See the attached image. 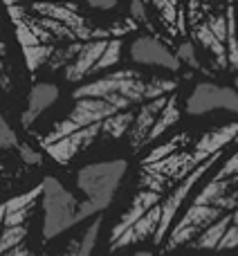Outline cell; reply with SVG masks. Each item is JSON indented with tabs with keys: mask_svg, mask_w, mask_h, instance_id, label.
Returning <instances> with one entry per match:
<instances>
[{
	"mask_svg": "<svg viewBox=\"0 0 238 256\" xmlns=\"http://www.w3.org/2000/svg\"><path fill=\"white\" fill-rule=\"evenodd\" d=\"M126 176V160H104V162L86 164L76 173V186L86 196L76 209V222L94 218L104 209L110 207L119 182Z\"/></svg>",
	"mask_w": 238,
	"mask_h": 256,
	"instance_id": "1",
	"label": "cell"
},
{
	"mask_svg": "<svg viewBox=\"0 0 238 256\" xmlns=\"http://www.w3.org/2000/svg\"><path fill=\"white\" fill-rule=\"evenodd\" d=\"M227 7L236 9L234 0H189V22L194 36L214 54L218 68L227 63Z\"/></svg>",
	"mask_w": 238,
	"mask_h": 256,
	"instance_id": "2",
	"label": "cell"
},
{
	"mask_svg": "<svg viewBox=\"0 0 238 256\" xmlns=\"http://www.w3.org/2000/svg\"><path fill=\"white\" fill-rule=\"evenodd\" d=\"M40 198H43V240H52L76 225V209L79 200L56 180L48 176L40 182Z\"/></svg>",
	"mask_w": 238,
	"mask_h": 256,
	"instance_id": "3",
	"label": "cell"
},
{
	"mask_svg": "<svg viewBox=\"0 0 238 256\" xmlns=\"http://www.w3.org/2000/svg\"><path fill=\"white\" fill-rule=\"evenodd\" d=\"M222 155V150H218V153H214L212 158H207L204 162H200L198 166L194 168V171L189 173V176H184L180 180V184L173 189V194L168 196L164 202H160L162 204V216H160V225H158V230H155V234H153V243H162L164 240V236H166V232H168V227H171V222H173V218H176V214H178V209L182 207V202L186 200V196H189V191L196 186V182L200 180V178L204 176V173L209 171V168L214 166V162H216L218 158Z\"/></svg>",
	"mask_w": 238,
	"mask_h": 256,
	"instance_id": "4",
	"label": "cell"
},
{
	"mask_svg": "<svg viewBox=\"0 0 238 256\" xmlns=\"http://www.w3.org/2000/svg\"><path fill=\"white\" fill-rule=\"evenodd\" d=\"M212 110H230L238 115V90L230 86H216L202 81L186 97V112L189 115H207Z\"/></svg>",
	"mask_w": 238,
	"mask_h": 256,
	"instance_id": "5",
	"label": "cell"
},
{
	"mask_svg": "<svg viewBox=\"0 0 238 256\" xmlns=\"http://www.w3.org/2000/svg\"><path fill=\"white\" fill-rule=\"evenodd\" d=\"M222 216V209H218L216 204H194L186 209V214L180 218V222L176 225V230L168 234V240H166V250L180 248V245L189 243L194 240L198 234H202L214 220Z\"/></svg>",
	"mask_w": 238,
	"mask_h": 256,
	"instance_id": "6",
	"label": "cell"
},
{
	"mask_svg": "<svg viewBox=\"0 0 238 256\" xmlns=\"http://www.w3.org/2000/svg\"><path fill=\"white\" fill-rule=\"evenodd\" d=\"M130 58L140 66L162 68V70L168 72H178V68H180V61H178L176 54L153 36H137L130 43Z\"/></svg>",
	"mask_w": 238,
	"mask_h": 256,
	"instance_id": "7",
	"label": "cell"
},
{
	"mask_svg": "<svg viewBox=\"0 0 238 256\" xmlns=\"http://www.w3.org/2000/svg\"><path fill=\"white\" fill-rule=\"evenodd\" d=\"M99 135H102V122H99V124L84 126V128H79V130L70 132V135L61 137V140L52 142V144L45 146V150L52 155L54 162L68 164L70 160H74L76 155H79L81 150L86 148V146L92 144V142L97 140Z\"/></svg>",
	"mask_w": 238,
	"mask_h": 256,
	"instance_id": "8",
	"label": "cell"
},
{
	"mask_svg": "<svg viewBox=\"0 0 238 256\" xmlns=\"http://www.w3.org/2000/svg\"><path fill=\"white\" fill-rule=\"evenodd\" d=\"M115 112H122L115 104H110L104 97H81L76 99L74 108H72L70 117L68 120L72 122L76 128H84L90 124H99V122L112 117Z\"/></svg>",
	"mask_w": 238,
	"mask_h": 256,
	"instance_id": "9",
	"label": "cell"
},
{
	"mask_svg": "<svg viewBox=\"0 0 238 256\" xmlns=\"http://www.w3.org/2000/svg\"><path fill=\"white\" fill-rule=\"evenodd\" d=\"M160 216H162V204L158 202L155 207H150L148 212L140 218V220L132 222V225L128 227L122 236H119V238L112 240L110 250L112 252H117V250L128 248V245H135V243H140V240H146L148 236H153L155 230H158V225H160Z\"/></svg>",
	"mask_w": 238,
	"mask_h": 256,
	"instance_id": "10",
	"label": "cell"
},
{
	"mask_svg": "<svg viewBox=\"0 0 238 256\" xmlns=\"http://www.w3.org/2000/svg\"><path fill=\"white\" fill-rule=\"evenodd\" d=\"M108 40L97 38V40H88V43H81L79 52L74 54L70 63L66 66V79L68 81H81L84 76H88L92 72L94 63L99 61L102 52L106 50Z\"/></svg>",
	"mask_w": 238,
	"mask_h": 256,
	"instance_id": "11",
	"label": "cell"
},
{
	"mask_svg": "<svg viewBox=\"0 0 238 256\" xmlns=\"http://www.w3.org/2000/svg\"><path fill=\"white\" fill-rule=\"evenodd\" d=\"M236 135H238V122H232V124H227V126H222V128H218V130H209V132H204L202 135V140L196 144V148H194V162L196 164H200V162H204L207 158H212L214 153H218V150H222L230 142H234L236 140Z\"/></svg>",
	"mask_w": 238,
	"mask_h": 256,
	"instance_id": "12",
	"label": "cell"
},
{
	"mask_svg": "<svg viewBox=\"0 0 238 256\" xmlns=\"http://www.w3.org/2000/svg\"><path fill=\"white\" fill-rule=\"evenodd\" d=\"M166 99H168V97L150 99V102H146L144 106H142V110L135 115V120H132L130 128H128V140H130V146H132V148H140V146H144L146 135H148L150 126L155 124V120H158L160 110H162L164 104H166Z\"/></svg>",
	"mask_w": 238,
	"mask_h": 256,
	"instance_id": "13",
	"label": "cell"
},
{
	"mask_svg": "<svg viewBox=\"0 0 238 256\" xmlns=\"http://www.w3.org/2000/svg\"><path fill=\"white\" fill-rule=\"evenodd\" d=\"M56 99H58V88L54 84H45V81L36 84L34 88L30 90L27 108H25V112H22V117H20L22 126H32L50 106H52L54 102H56Z\"/></svg>",
	"mask_w": 238,
	"mask_h": 256,
	"instance_id": "14",
	"label": "cell"
},
{
	"mask_svg": "<svg viewBox=\"0 0 238 256\" xmlns=\"http://www.w3.org/2000/svg\"><path fill=\"white\" fill-rule=\"evenodd\" d=\"M158 202H160V194H158V191H150V189L140 191V194L135 196V200L130 202L128 212L124 214V216L117 220V225L112 227V232H110V243H112L115 238H119V236H122L124 232H126L128 227L132 225V222H137L146 212H148L150 207H155Z\"/></svg>",
	"mask_w": 238,
	"mask_h": 256,
	"instance_id": "15",
	"label": "cell"
},
{
	"mask_svg": "<svg viewBox=\"0 0 238 256\" xmlns=\"http://www.w3.org/2000/svg\"><path fill=\"white\" fill-rule=\"evenodd\" d=\"M189 160H191V153H173V155H168V158L158 160V162L144 164V171L162 176V178H166V180H180V171Z\"/></svg>",
	"mask_w": 238,
	"mask_h": 256,
	"instance_id": "16",
	"label": "cell"
},
{
	"mask_svg": "<svg viewBox=\"0 0 238 256\" xmlns=\"http://www.w3.org/2000/svg\"><path fill=\"white\" fill-rule=\"evenodd\" d=\"M178 120H180L178 102H176V97H168L166 104H164V108L160 110V115H158V120H155V124L150 126V130H148V135H146L144 144H150V142H155L160 135H164V132H166L173 124H178Z\"/></svg>",
	"mask_w": 238,
	"mask_h": 256,
	"instance_id": "17",
	"label": "cell"
},
{
	"mask_svg": "<svg viewBox=\"0 0 238 256\" xmlns=\"http://www.w3.org/2000/svg\"><path fill=\"white\" fill-rule=\"evenodd\" d=\"M230 222H232V214H230V212L222 214L218 220H214L212 225H209L207 230H204L202 234L198 236V240L194 243V248H196V250H216L218 243H220V238L225 236V232H227V227H230Z\"/></svg>",
	"mask_w": 238,
	"mask_h": 256,
	"instance_id": "18",
	"label": "cell"
},
{
	"mask_svg": "<svg viewBox=\"0 0 238 256\" xmlns=\"http://www.w3.org/2000/svg\"><path fill=\"white\" fill-rule=\"evenodd\" d=\"M238 178H214L212 182L202 186V191L198 194V198L194 200V204H214L218 198H222L225 194H230L236 186Z\"/></svg>",
	"mask_w": 238,
	"mask_h": 256,
	"instance_id": "19",
	"label": "cell"
},
{
	"mask_svg": "<svg viewBox=\"0 0 238 256\" xmlns=\"http://www.w3.org/2000/svg\"><path fill=\"white\" fill-rule=\"evenodd\" d=\"M99 230H102V220L97 218V220L84 232V236H81L79 240H74V243L68 245L66 252H63L61 256H92V250H94L97 238H99Z\"/></svg>",
	"mask_w": 238,
	"mask_h": 256,
	"instance_id": "20",
	"label": "cell"
},
{
	"mask_svg": "<svg viewBox=\"0 0 238 256\" xmlns=\"http://www.w3.org/2000/svg\"><path fill=\"white\" fill-rule=\"evenodd\" d=\"M132 120H135V112H130V110L115 112L112 117H108V120L102 122V135L110 137V140H117V137H122L124 132H128Z\"/></svg>",
	"mask_w": 238,
	"mask_h": 256,
	"instance_id": "21",
	"label": "cell"
},
{
	"mask_svg": "<svg viewBox=\"0 0 238 256\" xmlns=\"http://www.w3.org/2000/svg\"><path fill=\"white\" fill-rule=\"evenodd\" d=\"M150 4H153L155 9H158L160 18H162V22L166 27H176L180 32H184V25H182V18L178 16V0H148Z\"/></svg>",
	"mask_w": 238,
	"mask_h": 256,
	"instance_id": "22",
	"label": "cell"
},
{
	"mask_svg": "<svg viewBox=\"0 0 238 256\" xmlns=\"http://www.w3.org/2000/svg\"><path fill=\"white\" fill-rule=\"evenodd\" d=\"M119 56H122V40L119 38H112L106 43V50L102 52V56H99V61L94 63L92 72L90 74H94V72H102V70H108V68L117 66Z\"/></svg>",
	"mask_w": 238,
	"mask_h": 256,
	"instance_id": "23",
	"label": "cell"
},
{
	"mask_svg": "<svg viewBox=\"0 0 238 256\" xmlns=\"http://www.w3.org/2000/svg\"><path fill=\"white\" fill-rule=\"evenodd\" d=\"M25 238H27V225L2 227V232H0V252H7V250L25 243Z\"/></svg>",
	"mask_w": 238,
	"mask_h": 256,
	"instance_id": "24",
	"label": "cell"
},
{
	"mask_svg": "<svg viewBox=\"0 0 238 256\" xmlns=\"http://www.w3.org/2000/svg\"><path fill=\"white\" fill-rule=\"evenodd\" d=\"M186 140H189V137H186V135H178V137H173V140H168L166 144H162V146H155V148L150 150V153L144 158V164L158 162V160L168 158V155L178 153V148H180L182 144H186Z\"/></svg>",
	"mask_w": 238,
	"mask_h": 256,
	"instance_id": "25",
	"label": "cell"
},
{
	"mask_svg": "<svg viewBox=\"0 0 238 256\" xmlns=\"http://www.w3.org/2000/svg\"><path fill=\"white\" fill-rule=\"evenodd\" d=\"M22 50H25V61L30 70H38L43 63L50 61V56L54 52L52 45H32V48H22Z\"/></svg>",
	"mask_w": 238,
	"mask_h": 256,
	"instance_id": "26",
	"label": "cell"
},
{
	"mask_svg": "<svg viewBox=\"0 0 238 256\" xmlns=\"http://www.w3.org/2000/svg\"><path fill=\"white\" fill-rule=\"evenodd\" d=\"M230 214H232V222H230L225 236L220 238V243H218V248H216V250H220V252H227V250L238 248V207L232 209Z\"/></svg>",
	"mask_w": 238,
	"mask_h": 256,
	"instance_id": "27",
	"label": "cell"
},
{
	"mask_svg": "<svg viewBox=\"0 0 238 256\" xmlns=\"http://www.w3.org/2000/svg\"><path fill=\"white\" fill-rule=\"evenodd\" d=\"M178 61L186 63L189 68H200V61L198 56H196V45L189 43V40H184V43H180V48H178Z\"/></svg>",
	"mask_w": 238,
	"mask_h": 256,
	"instance_id": "28",
	"label": "cell"
},
{
	"mask_svg": "<svg viewBox=\"0 0 238 256\" xmlns=\"http://www.w3.org/2000/svg\"><path fill=\"white\" fill-rule=\"evenodd\" d=\"M14 146H18V137L7 124V120L0 115V148H14Z\"/></svg>",
	"mask_w": 238,
	"mask_h": 256,
	"instance_id": "29",
	"label": "cell"
},
{
	"mask_svg": "<svg viewBox=\"0 0 238 256\" xmlns=\"http://www.w3.org/2000/svg\"><path fill=\"white\" fill-rule=\"evenodd\" d=\"M18 153H20V158H22V162H27V164H40V153L38 150H34L32 146H27V144H18Z\"/></svg>",
	"mask_w": 238,
	"mask_h": 256,
	"instance_id": "30",
	"label": "cell"
},
{
	"mask_svg": "<svg viewBox=\"0 0 238 256\" xmlns=\"http://www.w3.org/2000/svg\"><path fill=\"white\" fill-rule=\"evenodd\" d=\"M130 16L135 18V20H140V22H144V25H148V16H146L144 0H132V2H130Z\"/></svg>",
	"mask_w": 238,
	"mask_h": 256,
	"instance_id": "31",
	"label": "cell"
},
{
	"mask_svg": "<svg viewBox=\"0 0 238 256\" xmlns=\"http://www.w3.org/2000/svg\"><path fill=\"white\" fill-rule=\"evenodd\" d=\"M234 176H238V153L232 155V160H227L225 166L218 171L216 178H234Z\"/></svg>",
	"mask_w": 238,
	"mask_h": 256,
	"instance_id": "32",
	"label": "cell"
},
{
	"mask_svg": "<svg viewBox=\"0 0 238 256\" xmlns=\"http://www.w3.org/2000/svg\"><path fill=\"white\" fill-rule=\"evenodd\" d=\"M86 2H88V7L99 9V12H110V9L117 7L119 0H86Z\"/></svg>",
	"mask_w": 238,
	"mask_h": 256,
	"instance_id": "33",
	"label": "cell"
},
{
	"mask_svg": "<svg viewBox=\"0 0 238 256\" xmlns=\"http://www.w3.org/2000/svg\"><path fill=\"white\" fill-rule=\"evenodd\" d=\"M0 256H32V252L25 243H20V245H16V248L7 250V252H0Z\"/></svg>",
	"mask_w": 238,
	"mask_h": 256,
	"instance_id": "34",
	"label": "cell"
},
{
	"mask_svg": "<svg viewBox=\"0 0 238 256\" xmlns=\"http://www.w3.org/2000/svg\"><path fill=\"white\" fill-rule=\"evenodd\" d=\"M2 222H4V207L0 204V232H2Z\"/></svg>",
	"mask_w": 238,
	"mask_h": 256,
	"instance_id": "35",
	"label": "cell"
},
{
	"mask_svg": "<svg viewBox=\"0 0 238 256\" xmlns=\"http://www.w3.org/2000/svg\"><path fill=\"white\" fill-rule=\"evenodd\" d=\"M132 256H153L150 252H137V254H132Z\"/></svg>",
	"mask_w": 238,
	"mask_h": 256,
	"instance_id": "36",
	"label": "cell"
},
{
	"mask_svg": "<svg viewBox=\"0 0 238 256\" xmlns=\"http://www.w3.org/2000/svg\"><path fill=\"white\" fill-rule=\"evenodd\" d=\"M236 36H238V12H236Z\"/></svg>",
	"mask_w": 238,
	"mask_h": 256,
	"instance_id": "37",
	"label": "cell"
},
{
	"mask_svg": "<svg viewBox=\"0 0 238 256\" xmlns=\"http://www.w3.org/2000/svg\"><path fill=\"white\" fill-rule=\"evenodd\" d=\"M236 86H238V76H236Z\"/></svg>",
	"mask_w": 238,
	"mask_h": 256,
	"instance_id": "38",
	"label": "cell"
}]
</instances>
